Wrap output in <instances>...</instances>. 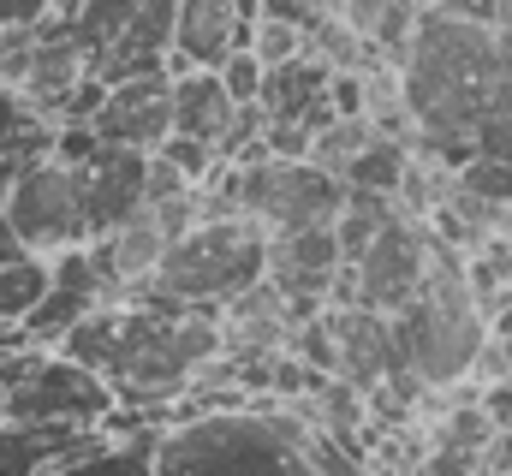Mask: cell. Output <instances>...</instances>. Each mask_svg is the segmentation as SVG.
Here are the masks:
<instances>
[{"mask_svg":"<svg viewBox=\"0 0 512 476\" xmlns=\"http://www.w3.org/2000/svg\"><path fill=\"white\" fill-rule=\"evenodd\" d=\"M393 78H399V108L411 131L429 143L435 161L459 173L477 155L471 149L477 119L512 96V24H483V18L423 6L405 54L393 60Z\"/></svg>","mask_w":512,"mask_h":476,"instance_id":"1","label":"cell"},{"mask_svg":"<svg viewBox=\"0 0 512 476\" xmlns=\"http://www.w3.org/2000/svg\"><path fill=\"white\" fill-rule=\"evenodd\" d=\"M54 352L96 369L114 387L120 411H137V417L155 411L161 429H167V423L185 417L179 399L221 357V316H209V310H167V304H149V298H108Z\"/></svg>","mask_w":512,"mask_h":476,"instance_id":"2","label":"cell"},{"mask_svg":"<svg viewBox=\"0 0 512 476\" xmlns=\"http://www.w3.org/2000/svg\"><path fill=\"white\" fill-rule=\"evenodd\" d=\"M155 476H322L304 423L286 411L215 405L161 429Z\"/></svg>","mask_w":512,"mask_h":476,"instance_id":"3","label":"cell"},{"mask_svg":"<svg viewBox=\"0 0 512 476\" xmlns=\"http://www.w3.org/2000/svg\"><path fill=\"white\" fill-rule=\"evenodd\" d=\"M262 280H268V233L239 209H203V221H191L179 238H167L155 274L131 298L221 316L227 304H239Z\"/></svg>","mask_w":512,"mask_h":476,"instance_id":"4","label":"cell"},{"mask_svg":"<svg viewBox=\"0 0 512 476\" xmlns=\"http://www.w3.org/2000/svg\"><path fill=\"white\" fill-rule=\"evenodd\" d=\"M393 328H399L405 369L423 387H453V381L477 375V363L489 352V316H483V304L465 280V262L441 244H435L423 292L393 316Z\"/></svg>","mask_w":512,"mask_h":476,"instance_id":"5","label":"cell"},{"mask_svg":"<svg viewBox=\"0 0 512 476\" xmlns=\"http://www.w3.org/2000/svg\"><path fill=\"white\" fill-rule=\"evenodd\" d=\"M227 191V209L251 215L262 233H298V227H334L346 209V179L328 173L322 161H286V155H256V161H221L209 179Z\"/></svg>","mask_w":512,"mask_h":476,"instance_id":"6","label":"cell"},{"mask_svg":"<svg viewBox=\"0 0 512 476\" xmlns=\"http://www.w3.org/2000/svg\"><path fill=\"white\" fill-rule=\"evenodd\" d=\"M6 417L12 423H90L108 429L120 417L114 387L54 346H0Z\"/></svg>","mask_w":512,"mask_h":476,"instance_id":"7","label":"cell"},{"mask_svg":"<svg viewBox=\"0 0 512 476\" xmlns=\"http://www.w3.org/2000/svg\"><path fill=\"white\" fill-rule=\"evenodd\" d=\"M54 155L72 167L78 179V203H84V244L114 238L143 215V185H149V155L126 143H102L90 125H60L54 131Z\"/></svg>","mask_w":512,"mask_h":476,"instance_id":"8","label":"cell"},{"mask_svg":"<svg viewBox=\"0 0 512 476\" xmlns=\"http://www.w3.org/2000/svg\"><path fill=\"white\" fill-rule=\"evenodd\" d=\"M429 262H435V233H429V221H417V215L399 209L382 233L364 244V256L346 262L334 298H340V304H358V310H376V316H399V310L423 292Z\"/></svg>","mask_w":512,"mask_h":476,"instance_id":"9","label":"cell"},{"mask_svg":"<svg viewBox=\"0 0 512 476\" xmlns=\"http://www.w3.org/2000/svg\"><path fill=\"white\" fill-rule=\"evenodd\" d=\"M6 221L18 227V238H24L36 256H60V250H78V244H84L78 179H72V167H66L54 149L18 167V185H12Z\"/></svg>","mask_w":512,"mask_h":476,"instance_id":"10","label":"cell"},{"mask_svg":"<svg viewBox=\"0 0 512 476\" xmlns=\"http://www.w3.org/2000/svg\"><path fill=\"white\" fill-rule=\"evenodd\" d=\"M114 292H108V280H102V268H96V256H90V244H78V250H60V256H48V292H42V304L24 316V340L30 346H60L90 310H102Z\"/></svg>","mask_w":512,"mask_h":476,"instance_id":"11","label":"cell"},{"mask_svg":"<svg viewBox=\"0 0 512 476\" xmlns=\"http://www.w3.org/2000/svg\"><path fill=\"white\" fill-rule=\"evenodd\" d=\"M90 131L102 143H126V149L155 155L173 137V72H137V78L108 84Z\"/></svg>","mask_w":512,"mask_h":476,"instance_id":"12","label":"cell"},{"mask_svg":"<svg viewBox=\"0 0 512 476\" xmlns=\"http://www.w3.org/2000/svg\"><path fill=\"white\" fill-rule=\"evenodd\" d=\"M245 42H251V18L239 0H179L167 72H221Z\"/></svg>","mask_w":512,"mask_h":476,"instance_id":"13","label":"cell"},{"mask_svg":"<svg viewBox=\"0 0 512 476\" xmlns=\"http://www.w3.org/2000/svg\"><path fill=\"white\" fill-rule=\"evenodd\" d=\"M114 429L90 423H0V476H54L60 465L96 453Z\"/></svg>","mask_w":512,"mask_h":476,"instance_id":"14","label":"cell"},{"mask_svg":"<svg viewBox=\"0 0 512 476\" xmlns=\"http://www.w3.org/2000/svg\"><path fill=\"white\" fill-rule=\"evenodd\" d=\"M233 119H239V102L221 84V72H173V131L179 137H203L221 149Z\"/></svg>","mask_w":512,"mask_h":476,"instance_id":"15","label":"cell"},{"mask_svg":"<svg viewBox=\"0 0 512 476\" xmlns=\"http://www.w3.org/2000/svg\"><path fill=\"white\" fill-rule=\"evenodd\" d=\"M411 167H417V161H411V149H405L393 131H376V137H370V143L346 161V173H340V179H346L352 191L399 197V191H405V179H411Z\"/></svg>","mask_w":512,"mask_h":476,"instance_id":"16","label":"cell"},{"mask_svg":"<svg viewBox=\"0 0 512 476\" xmlns=\"http://www.w3.org/2000/svg\"><path fill=\"white\" fill-rule=\"evenodd\" d=\"M155 441H161V429H126V435H108L96 453L60 465L54 476H155Z\"/></svg>","mask_w":512,"mask_h":476,"instance_id":"17","label":"cell"},{"mask_svg":"<svg viewBox=\"0 0 512 476\" xmlns=\"http://www.w3.org/2000/svg\"><path fill=\"white\" fill-rule=\"evenodd\" d=\"M54 119L42 108H30L12 84H0V161H36L54 149Z\"/></svg>","mask_w":512,"mask_h":476,"instance_id":"18","label":"cell"},{"mask_svg":"<svg viewBox=\"0 0 512 476\" xmlns=\"http://www.w3.org/2000/svg\"><path fill=\"white\" fill-rule=\"evenodd\" d=\"M334 6H340V0H256V18H286V24L322 36V30L334 24Z\"/></svg>","mask_w":512,"mask_h":476,"instance_id":"19","label":"cell"},{"mask_svg":"<svg viewBox=\"0 0 512 476\" xmlns=\"http://www.w3.org/2000/svg\"><path fill=\"white\" fill-rule=\"evenodd\" d=\"M262 78H268V66L256 60L251 42H245V48H239V54L221 66V84L233 90V102H239V108H256V102H262Z\"/></svg>","mask_w":512,"mask_h":476,"instance_id":"20","label":"cell"},{"mask_svg":"<svg viewBox=\"0 0 512 476\" xmlns=\"http://www.w3.org/2000/svg\"><path fill=\"white\" fill-rule=\"evenodd\" d=\"M66 0H0V30H48Z\"/></svg>","mask_w":512,"mask_h":476,"instance_id":"21","label":"cell"},{"mask_svg":"<svg viewBox=\"0 0 512 476\" xmlns=\"http://www.w3.org/2000/svg\"><path fill=\"white\" fill-rule=\"evenodd\" d=\"M435 12H459V18H483V24H501L512 12V0H423Z\"/></svg>","mask_w":512,"mask_h":476,"instance_id":"22","label":"cell"},{"mask_svg":"<svg viewBox=\"0 0 512 476\" xmlns=\"http://www.w3.org/2000/svg\"><path fill=\"white\" fill-rule=\"evenodd\" d=\"M18 256H36V250H30V244L18 238V227L0 215V268H6V262H18Z\"/></svg>","mask_w":512,"mask_h":476,"instance_id":"23","label":"cell"},{"mask_svg":"<svg viewBox=\"0 0 512 476\" xmlns=\"http://www.w3.org/2000/svg\"><path fill=\"white\" fill-rule=\"evenodd\" d=\"M18 167H24V161H0V215H6V203H12V185H18Z\"/></svg>","mask_w":512,"mask_h":476,"instance_id":"24","label":"cell"},{"mask_svg":"<svg viewBox=\"0 0 512 476\" xmlns=\"http://www.w3.org/2000/svg\"><path fill=\"white\" fill-rule=\"evenodd\" d=\"M0 423H6V381H0Z\"/></svg>","mask_w":512,"mask_h":476,"instance_id":"25","label":"cell"},{"mask_svg":"<svg viewBox=\"0 0 512 476\" xmlns=\"http://www.w3.org/2000/svg\"><path fill=\"white\" fill-rule=\"evenodd\" d=\"M507 24H512V12H507Z\"/></svg>","mask_w":512,"mask_h":476,"instance_id":"26","label":"cell"}]
</instances>
